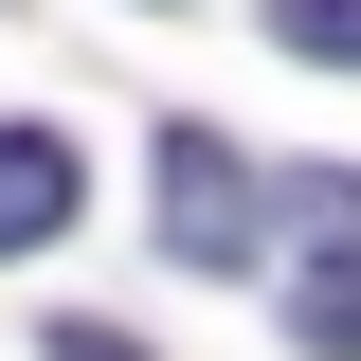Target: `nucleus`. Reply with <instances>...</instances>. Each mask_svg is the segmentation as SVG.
Returning a JSON list of instances; mask_svg holds the SVG:
<instances>
[{"label": "nucleus", "mask_w": 361, "mask_h": 361, "mask_svg": "<svg viewBox=\"0 0 361 361\" xmlns=\"http://www.w3.org/2000/svg\"><path fill=\"white\" fill-rule=\"evenodd\" d=\"M163 253L180 271H253L271 253V180L235 163V127H163Z\"/></svg>", "instance_id": "1"}, {"label": "nucleus", "mask_w": 361, "mask_h": 361, "mask_svg": "<svg viewBox=\"0 0 361 361\" xmlns=\"http://www.w3.org/2000/svg\"><path fill=\"white\" fill-rule=\"evenodd\" d=\"M271 235H289V271H307V361H361V180L307 163L289 199H271Z\"/></svg>", "instance_id": "2"}, {"label": "nucleus", "mask_w": 361, "mask_h": 361, "mask_svg": "<svg viewBox=\"0 0 361 361\" xmlns=\"http://www.w3.org/2000/svg\"><path fill=\"white\" fill-rule=\"evenodd\" d=\"M73 199H90V163L54 127H0V253H54L73 235Z\"/></svg>", "instance_id": "3"}, {"label": "nucleus", "mask_w": 361, "mask_h": 361, "mask_svg": "<svg viewBox=\"0 0 361 361\" xmlns=\"http://www.w3.org/2000/svg\"><path fill=\"white\" fill-rule=\"evenodd\" d=\"M271 37L325 54V73H361V0H271Z\"/></svg>", "instance_id": "4"}, {"label": "nucleus", "mask_w": 361, "mask_h": 361, "mask_svg": "<svg viewBox=\"0 0 361 361\" xmlns=\"http://www.w3.org/2000/svg\"><path fill=\"white\" fill-rule=\"evenodd\" d=\"M54 361H145V343H127V325H54Z\"/></svg>", "instance_id": "5"}]
</instances>
